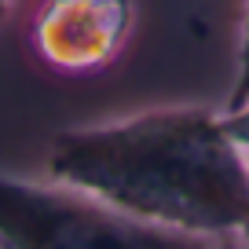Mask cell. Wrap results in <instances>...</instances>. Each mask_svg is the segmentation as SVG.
I'll use <instances>...</instances> for the list:
<instances>
[{
  "mask_svg": "<svg viewBox=\"0 0 249 249\" xmlns=\"http://www.w3.org/2000/svg\"><path fill=\"white\" fill-rule=\"evenodd\" d=\"M44 161L52 183L140 224L213 242L249 227V154L227 136L224 110L165 107L62 128Z\"/></svg>",
  "mask_w": 249,
  "mask_h": 249,
  "instance_id": "1",
  "label": "cell"
},
{
  "mask_svg": "<svg viewBox=\"0 0 249 249\" xmlns=\"http://www.w3.org/2000/svg\"><path fill=\"white\" fill-rule=\"evenodd\" d=\"M0 249H213V238L150 227L59 183L0 172Z\"/></svg>",
  "mask_w": 249,
  "mask_h": 249,
  "instance_id": "2",
  "label": "cell"
},
{
  "mask_svg": "<svg viewBox=\"0 0 249 249\" xmlns=\"http://www.w3.org/2000/svg\"><path fill=\"white\" fill-rule=\"evenodd\" d=\"M132 0H44L33 18V48L62 73L99 70L121 52Z\"/></svg>",
  "mask_w": 249,
  "mask_h": 249,
  "instance_id": "3",
  "label": "cell"
},
{
  "mask_svg": "<svg viewBox=\"0 0 249 249\" xmlns=\"http://www.w3.org/2000/svg\"><path fill=\"white\" fill-rule=\"evenodd\" d=\"M249 103V8H246V26H242V52H238V77H234V88L224 103V114L231 110H242Z\"/></svg>",
  "mask_w": 249,
  "mask_h": 249,
  "instance_id": "4",
  "label": "cell"
},
{
  "mask_svg": "<svg viewBox=\"0 0 249 249\" xmlns=\"http://www.w3.org/2000/svg\"><path fill=\"white\" fill-rule=\"evenodd\" d=\"M224 128H227V136H231V140L249 154V103H246L242 110H231V114H224Z\"/></svg>",
  "mask_w": 249,
  "mask_h": 249,
  "instance_id": "5",
  "label": "cell"
},
{
  "mask_svg": "<svg viewBox=\"0 0 249 249\" xmlns=\"http://www.w3.org/2000/svg\"><path fill=\"white\" fill-rule=\"evenodd\" d=\"M213 249H246V242H242V238H216Z\"/></svg>",
  "mask_w": 249,
  "mask_h": 249,
  "instance_id": "6",
  "label": "cell"
},
{
  "mask_svg": "<svg viewBox=\"0 0 249 249\" xmlns=\"http://www.w3.org/2000/svg\"><path fill=\"white\" fill-rule=\"evenodd\" d=\"M4 15H8V0H0V22H4Z\"/></svg>",
  "mask_w": 249,
  "mask_h": 249,
  "instance_id": "7",
  "label": "cell"
},
{
  "mask_svg": "<svg viewBox=\"0 0 249 249\" xmlns=\"http://www.w3.org/2000/svg\"><path fill=\"white\" fill-rule=\"evenodd\" d=\"M242 242H246V249H249V227H246V234H242Z\"/></svg>",
  "mask_w": 249,
  "mask_h": 249,
  "instance_id": "8",
  "label": "cell"
}]
</instances>
